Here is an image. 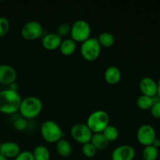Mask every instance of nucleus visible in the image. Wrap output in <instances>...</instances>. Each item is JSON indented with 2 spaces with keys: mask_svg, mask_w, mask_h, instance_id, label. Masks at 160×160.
I'll return each mask as SVG.
<instances>
[{
  "mask_svg": "<svg viewBox=\"0 0 160 160\" xmlns=\"http://www.w3.org/2000/svg\"><path fill=\"white\" fill-rule=\"evenodd\" d=\"M70 30H71V26L67 23H61L59 26L57 30V34L60 36L61 38L63 36L68 35L70 34Z\"/></svg>",
  "mask_w": 160,
  "mask_h": 160,
  "instance_id": "nucleus-26",
  "label": "nucleus"
},
{
  "mask_svg": "<svg viewBox=\"0 0 160 160\" xmlns=\"http://www.w3.org/2000/svg\"><path fill=\"white\" fill-rule=\"evenodd\" d=\"M20 152L19 145L13 142H6L2 143L0 148V154L2 155L6 159L14 158L15 159Z\"/></svg>",
  "mask_w": 160,
  "mask_h": 160,
  "instance_id": "nucleus-13",
  "label": "nucleus"
},
{
  "mask_svg": "<svg viewBox=\"0 0 160 160\" xmlns=\"http://www.w3.org/2000/svg\"><path fill=\"white\" fill-rule=\"evenodd\" d=\"M70 133H71L72 137L77 142H80L83 145L88 143V142H90L92 134H93V133L89 129L87 124L81 123H75L74 125H73L71 130H70Z\"/></svg>",
  "mask_w": 160,
  "mask_h": 160,
  "instance_id": "nucleus-8",
  "label": "nucleus"
},
{
  "mask_svg": "<svg viewBox=\"0 0 160 160\" xmlns=\"http://www.w3.org/2000/svg\"><path fill=\"white\" fill-rule=\"evenodd\" d=\"M101 52V45L97 38H89L82 42L81 46V56L88 61H94L98 59Z\"/></svg>",
  "mask_w": 160,
  "mask_h": 160,
  "instance_id": "nucleus-5",
  "label": "nucleus"
},
{
  "mask_svg": "<svg viewBox=\"0 0 160 160\" xmlns=\"http://www.w3.org/2000/svg\"><path fill=\"white\" fill-rule=\"evenodd\" d=\"M44 28L41 23L36 20H31L25 23L21 28V35L26 40L32 41L42 35Z\"/></svg>",
  "mask_w": 160,
  "mask_h": 160,
  "instance_id": "nucleus-7",
  "label": "nucleus"
},
{
  "mask_svg": "<svg viewBox=\"0 0 160 160\" xmlns=\"http://www.w3.org/2000/svg\"><path fill=\"white\" fill-rule=\"evenodd\" d=\"M43 138L48 142H57L62 138L64 133L57 123L51 120L44 122L41 128Z\"/></svg>",
  "mask_w": 160,
  "mask_h": 160,
  "instance_id": "nucleus-4",
  "label": "nucleus"
},
{
  "mask_svg": "<svg viewBox=\"0 0 160 160\" xmlns=\"http://www.w3.org/2000/svg\"><path fill=\"white\" fill-rule=\"evenodd\" d=\"M17 78V70L10 65L0 64V83L9 85L15 82Z\"/></svg>",
  "mask_w": 160,
  "mask_h": 160,
  "instance_id": "nucleus-11",
  "label": "nucleus"
},
{
  "mask_svg": "<svg viewBox=\"0 0 160 160\" xmlns=\"http://www.w3.org/2000/svg\"><path fill=\"white\" fill-rule=\"evenodd\" d=\"M34 160H49L50 152L48 148L42 145H37L32 152Z\"/></svg>",
  "mask_w": 160,
  "mask_h": 160,
  "instance_id": "nucleus-20",
  "label": "nucleus"
},
{
  "mask_svg": "<svg viewBox=\"0 0 160 160\" xmlns=\"http://www.w3.org/2000/svg\"><path fill=\"white\" fill-rule=\"evenodd\" d=\"M97 39H98V42L101 47L103 46L106 48H109V47L112 46L115 43V38H114L113 34L108 31L102 32L97 38Z\"/></svg>",
  "mask_w": 160,
  "mask_h": 160,
  "instance_id": "nucleus-19",
  "label": "nucleus"
},
{
  "mask_svg": "<svg viewBox=\"0 0 160 160\" xmlns=\"http://www.w3.org/2000/svg\"><path fill=\"white\" fill-rule=\"evenodd\" d=\"M28 120L25 118H23V117L17 119L14 122V128H15L16 130L19 131H23L26 130L27 128H28Z\"/></svg>",
  "mask_w": 160,
  "mask_h": 160,
  "instance_id": "nucleus-27",
  "label": "nucleus"
},
{
  "mask_svg": "<svg viewBox=\"0 0 160 160\" xmlns=\"http://www.w3.org/2000/svg\"><path fill=\"white\" fill-rule=\"evenodd\" d=\"M42 108L43 104L40 98L35 96H29L22 99L19 111L23 118L32 119L40 114Z\"/></svg>",
  "mask_w": 160,
  "mask_h": 160,
  "instance_id": "nucleus-2",
  "label": "nucleus"
},
{
  "mask_svg": "<svg viewBox=\"0 0 160 160\" xmlns=\"http://www.w3.org/2000/svg\"><path fill=\"white\" fill-rule=\"evenodd\" d=\"M14 160H34V159L31 152L23 151L20 152V154L15 158Z\"/></svg>",
  "mask_w": 160,
  "mask_h": 160,
  "instance_id": "nucleus-28",
  "label": "nucleus"
},
{
  "mask_svg": "<svg viewBox=\"0 0 160 160\" xmlns=\"http://www.w3.org/2000/svg\"><path fill=\"white\" fill-rule=\"evenodd\" d=\"M109 142L102 133H94L91 139V143L98 150H103L107 148Z\"/></svg>",
  "mask_w": 160,
  "mask_h": 160,
  "instance_id": "nucleus-17",
  "label": "nucleus"
},
{
  "mask_svg": "<svg viewBox=\"0 0 160 160\" xmlns=\"http://www.w3.org/2000/svg\"><path fill=\"white\" fill-rule=\"evenodd\" d=\"M137 138L138 142L145 146L152 145L155 139L156 138V131L151 125H142L138 130Z\"/></svg>",
  "mask_w": 160,
  "mask_h": 160,
  "instance_id": "nucleus-9",
  "label": "nucleus"
},
{
  "mask_svg": "<svg viewBox=\"0 0 160 160\" xmlns=\"http://www.w3.org/2000/svg\"><path fill=\"white\" fill-rule=\"evenodd\" d=\"M97 149L90 142H88L83 145L82 147V152L84 156L88 158H92L94 157L96 154Z\"/></svg>",
  "mask_w": 160,
  "mask_h": 160,
  "instance_id": "nucleus-24",
  "label": "nucleus"
},
{
  "mask_svg": "<svg viewBox=\"0 0 160 160\" xmlns=\"http://www.w3.org/2000/svg\"><path fill=\"white\" fill-rule=\"evenodd\" d=\"M109 117L104 110H96L90 114L87 120V126L92 133H102L109 125Z\"/></svg>",
  "mask_w": 160,
  "mask_h": 160,
  "instance_id": "nucleus-3",
  "label": "nucleus"
},
{
  "mask_svg": "<svg viewBox=\"0 0 160 160\" xmlns=\"http://www.w3.org/2000/svg\"><path fill=\"white\" fill-rule=\"evenodd\" d=\"M139 88L142 95L152 98L157 95V83L151 78L145 77L140 81Z\"/></svg>",
  "mask_w": 160,
  "mask_h": 160,
  "instance_id": "nucleus-12",
  "label": "nucleus"
},
{
  "mask_svg": "<svg viewBox=\"0 0 160 160\" xmlns=\"http://www.w3.org/2000/svg\"><path fill=\"white\" fill-rule=\"evenodd\" d=\"M56 149L58 153L62 157H67L72 152L71 145L68 141L64 138H61L56 142Z\"/></svg>",
  "mask_w": 160,
  "mask_h": 160,
  "instance_id": "nucleus-18",
  "label": "nucleus"
},
{
  "mask_svg": "<svg viewBox=\"0 0 160 160\" xmlns=\"http://www.w3.org/2000/svg\"><path fill=\"white\" fill-rule=\"evenodd\" d=\"M62 41V38L57 33H49L42 38V45L48 50H54L59 48Z\"/></svg>",
  "mask_w": 160,
  "mask_h": 160,
  "instance_id": "nucleus-14",
  "label": "nucleus"
},
{
  "mask_svg": "<svg viewBox=\"0 0 160 160\" xmlns=\"http://www.w3.org/2000/svg\"><path fill=\"white\" fill-rule=\"evenodd\" d=\"M159 156L158 148L153 145L145 146L142 152V158L144 160H156Z\"/></svg>",
  "mask_w": 160,
  "mask_h": 160,
  "instance_id": "nucleus-21",
  "label": "nucleus"
},
{
  "mask_svg": "<svg viewBox=\"0 0 160 160\" xmlns=\"http://www.w3.org/2000/svg\"><path fill=\"white\" fill-rule=\"evenodd\" d=\"M1 145H2V142H0V148H1Z\"/></svg>",
  "mask_w": 160,
  "mask_h": 160,
  "instance_id": "nucleus-34",
  "label": "nucleus"
},
{
  "mask_svg": "<svg viewBox=\"0 0 160 160\" xmlns=\"http://www.w3.org/2000/svg\"><path fill=\"white\" fill-rule=\"evenodd\" d=\"M22 98L17 91L5 89L0 91V112L12 114L20 109Z\"/></svg>",
  "mask_w": 160,
  "mask_h": 160,
  "instance_id": "nucleus-1",
  "label": "nucleus"
},
{
  "mask_svg": "<svg viewBox=\"0 0 160 160\" xmlns=\"http://www.w3.org/2000/svg\"><path fill=\"white\" fill-rule=\"evenodd\" d=\"M9 30V22L5 17H0V37H3Z\"/></svg>",
  "mask_w": 160,
  "mask_h": 160,
  "instance_id": "nucleus-25",
  "label": "nucleus"
},
{
  "mask_svg": "<svg viewBox=\"0 0 160 160\" xmlns=\"http://www.w3.org/2000/svg\"><path fill=\"white\" fill-rule=\"evenodd\" d=\"M102 133L109 142H113V141L117 140L119 136L118 129L115 126L109 124L105 128L104 131Z\"/></svg>",
  "mask_w": 160,
  "mask_h": 160,
  "instance_id": "nucleus-22",
  "label": "nucleus"
},
{
  "mask_svg": "<svg viewBox=\"0 0 160 160\" xmlns=\"http://www.w3.org/2000/svg\"><path fill=\"white\" fill-rule=\"evenodd\" d=\"M152 105V98L151 97L147 96V95H142L137 99L138 107L140 108L141 109H143V110H147V109H151Z\"/></svg>",
  "mask_w": 160,
  "mask_h": 160,
  "instance_id": "nucleus-23",
  "label": "nucleus"
},
{
  "mask_svg": "<svg viewBox=\"0 0 160 160\" xmlns=\"http://www.w3.org/2000/svg\"><path fill=\"white\" fill-rule=\"evenodd\" d=\"M71 38L75 42H83L90 38L91 26L86 20L80 19L72 24L70 30Z\"/></svg>",
  "mask_w": 160,
  "mask_h": 160,
  "instance_id": "nucleus-6",
  "label": "nucleus"
},
{
  "mask_svg": "<svg viewBox=\"0 0 160 160\" xmlns=\"http://www.w3.org/2000/svg\"><path fill=\"white\" fill-rule=\"evenodd\" d=\"M152 145H153L154 147H156V148H159V147H160V139L156 138L154 140V142H153Z\"/></svg>",
  "mask_w": 160,
  "mask_h": 160,
  "instance_id": "nucleus-31",
  "label": "nucleus"
},
{
  "mask_svg": "<svg viewBox=\"0 0 160 160\" xmlns=\"http://www.w3.org/2000/svg\"><path fill=\"white\" fill-rule=\"evenodd\" d=\"M17 88H18V84L16 82L12 83V84L9 85V89H11L12 91H17Z\"/></svg>",
  "mask_w": 160,
  "mask_h": 160,
  "instance_id": "nucleus-30",
  "label": "nucleus"
},
{
  "mask_svg": "<svg viewBox=\"0 0 160 160\" xmlns=\"http://www.w3.org/2000/svg\"><path fill=\"white\" fill-rule=\"evenodd\" d=\"M0 160H7V159H6V158H5L2 155L0 154Z\"/></svg>",
  "mask_w": 160,
  "mask_h": 160,
  "instance_id": "nucleus-33",
  "label": "nucleus"
},
{
  "mask_svg": "<svg viewBox=\"0 0 160 160\" xmlns=\"http://www.w3.org/2000/svg\"><path fill=\"white\" fill-rule=\"evenodd\" d=\"M135 156V150L132 146L123 145L114 148L111 155L112 160H133Z\"/></svg>",
  "mask_w": 160,
  "mask_h": 160,
  "instance_id": "nucleus-10",
  "label": "nucleus"
},
{
  "mask_svg": "<svg viewBox=\"0 0 160 160\" xmlns=\"http://www.w3.org/2000/svg\"><path fill=\"white\" fill-rule=\"evenodd\" d=\"M76 48V42L70 38H67L62 41L60 45H59V51L62 55L70 56L74 52Z\"/></svg>",
  "mask_w": 160,
  "mask_h": 160,
  "instance_id": "nucleus-16",
  "label": "nucleus"
},
{
  "mask_svg": "<svg viewBox=\"0 0 160 160\" xmlns=\"http://www.w3.org/2000/svg\"><path fill=\"white\" fill-rule=\"evenodd\" d=\"M105 80L110 84H116L121 79V72L120 69L115 66L107 67L104 73Z\"/></svg>",
  "mask_w": 160,
  "mask_h": 160,
  "instance_id": "nucleus-15",
  "label": "nucleus"
},
{
  "mask_svg": "<svg viewBox=\"0 0 160 160\" xmlns=\"http://www.w3.org/2000/svg\"><path fill=\"white\" fill-rule=\"evenodd\" d=\"M151 113L156 118H160V101L154 103L151 107Z\"/></svg>",
  "mask_w": 160,
  "mask_h": 160,
  "instance_id": "nucleus-29",
  "label": "nucleus"
},
{
  "mask_svg": "<svg viewBox=\"0 0 160 160\" xmlns=\"http://www.w3.org/2000/svg\"><path fill=\"white\" fill-rule=\"evenodd\" d=\"M157 95H158V96L160 98V78L157 83Z\"/></svg>",
  "mask_w": 160,
  "mask_h": 160,
  "instance_id": "nucleus-32",
  "label": "nucleus"
}]
</instances>
